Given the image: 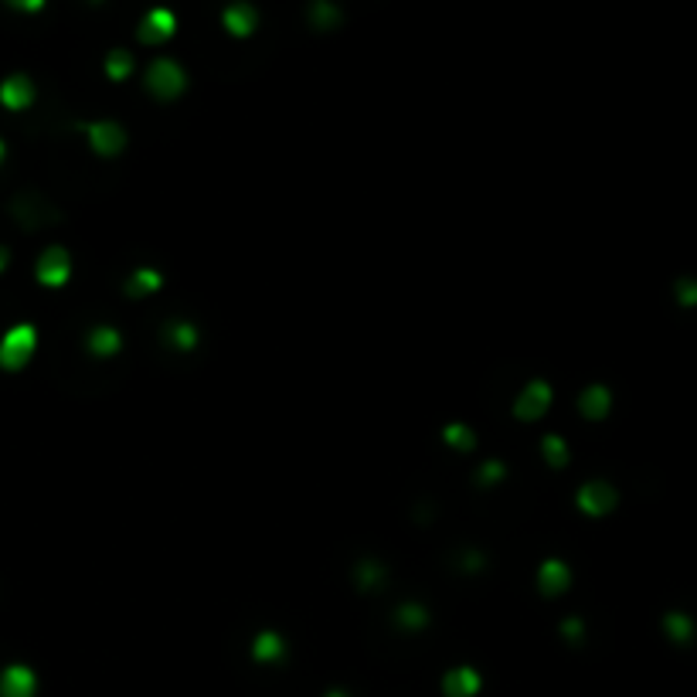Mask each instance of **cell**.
I'll return each instance as SVG.
<instances>
[{"mask_svg":"<svg viewBox=\"0 0 697 697\" xmlns=\"http://www.w3.org/2000/svg\"><path fill=\"white\" fill-rule=\"evenodd\" d=\"M139 85H143V95L150 103H156V106H177L191 93L194 72H191V65L184 58L167 55V51H156L154 58L143 65Z\"/></svg>","mask_w":697,"mask_h":697,"instance_id":"cell-1","label":"cell"},{"mask_svg":"<svg viewBox=\"0 0 697 697\" xmlns=\"http://www.w3.org/2000/svg\"><path fill=\"white\" fill-rule=\"evenodd\" d=\"M181 34H184V17L167 0H156L150 7H143L137 24H133L137 48H150V51H164V48L177 45Z\"/></svg>","mask_w":697,"mask_h":697,"instance_id":"cell-2","label":"cell"},{"mask_svg":"<svg viewBox=\"0 0 697 697\" xmlns=\"http://www.w3.org/2000/svg\"><path fill=\"white\" fill-rule=\"evenodd\" d=\"M218 34L225 41H235V45H248L255 41L265 28V11L259 0H225L218 7Z\"/></svg>","mask_w":697,"mask_h":697,"instance_id":"cell-3","label":"cell"},{"mask_svg":"<svg viewBox=\"0 0 697 697\" xmlns=\"http://www.w3.org/2000/svg\"><path fill=\"white\" fill-rule=\"evenodd\" d=\"M38 344H41V334L34 324H28V320L11 324L0 334V371L21 374L38 354Z\"/></svg>","mask_w":697,"mask_h":697,"instance_id":"cell-4","label":"cell"},{"mask_svg":"<svg viewBox=\"0 0 697 697\" xmlns=\"http://www.w3.org/2000/svg\"><path fill=\"white\" fill-rule=\"evenodd\" d=\"M82 133H85V143L93 147L95 156H103V160H116V156H123V150L130 147V130H126L120 120H93V123L82 126Z\"/></svg>","mask_w":697,"mask_h":697,"instance_id":"cell-5","label":"cell"},{"mask_svg":"<svg viewBox=\"0 0 697 697\" xmlns=\"http://www.w3.org/2000/svg\"><path fill=\"white\" fill-rule=\"evenodd\" d=\"M72 273H76V263H72V252L65 246H48L38 255V263H34V279L45 290H62V286H68Z\"/></svg>","mask_w":697,"mask_h":697,"instance_id":"cell-6","label":"cell"},{"mask_svg":"<svg viewBox=\"0 0 697 697\" xmlns=\"http://www.w3.org/2000/svg\"><path fill=\"white\" fill-rule=\"evenodd\" d=\"M38 103V82L28 72H11L0 78V106L7 112H28Z\"/></svg>","mask_w":697,"mask_h":697,"instance_id":"cell-7","label":"cell"},{"mask_svg":"<svg viewBox=\"0 0 697 697\" xmlns=\"http://www.w3.org/2000/svg\"><path fill=\"white\" fill-rule=\"evenodd\" d=\"M137 68H139V58L130 45L106 48L103 58H99V76H103V82H109V85H126L130 78L137 76Z\"/></svg>","mask_w":697,"mask_h":697,"instance_id":"cell-8","label":"cell"},{"mask_svg":"<svg viewBox=\"0 0 697 697\" xmlns=\"http://www.w3.org/2000/svg\"><path fill=\"white\" fill-rule=\"evenodd\" d=\"M548 405H551V385L544 378H531L511 402V412L521 422H534V418H541L548 412Z\"/></svg>","mask_w":697,"mask_h":697,"instance_id":"cell-9","label":"cell"},{"mask_svg":"<svg viewBox=\"0 0 697 697\" xmlns=\"http://www.w3.org/2000/svg\"><path fill=\"white\" fill-rule=\"evenodd\" d=\"M38 674L28 664H7L0 670V697H34Z\"/></svg>","mask_w":697,"mask_h":697,"instance_id":"cell-10","label":"cell"},{"mask_svg":"<svg viewBox=\"0 0 697 697\" xmlns=\"http://www.w3.org/2000/svg\"><path fill=\"white\" fill-rule=\"evenodd\" d=\"M534 585H538V592H541L544 599H558L561 592L568 589V565L555 561V558L541 561L538 572H534Z\"/></svg>","mask_w":697,"mask_h":697,"instance_id":"cell-11","label":"cell"},{"mask_svg":"<svg viewBox=\"0 0 697 697\" xmlns=\"http://www.w3.org/2000/svg\"><path fill=\"white\" fill-rule=\"evenodd\" d=\"M483 691V677L477 666H452L442 677V694L446 697H477Z\"/></svg>","mask_w":697,"mask_h":697,"instance_id":"cell-12","label":"cell"},{"mask_svg":"<svg viewBox=\"0 0 697 697\" xmlns=\"http://www.w3.org/2000/svg\"><path fill=\"white\" fill-rule=\"evenodd\" d=\"M85 351L93 357H116L123 351V334L112 324H95L89 341H85Z\"/></svg>","mask_w":697,"mask_h":697,"instance_id":"cell-13","label":"cell"},{"mask_svg":"<svg viewBox=\"0 0 697 697\" xmlns=\"http://www.w3.org/2000/svg\"><path fill=\"white\" fill-rule=\"evenodd\" d=\"M282 657H286V639L276 630H263L255 636V643H252V660L255 664H276Z\"/></svg>","mask_w":697,"mask_h":697,"instance_id":"cell-14","label":"cell"},{"mask_svg":"<svg viewBox=\"0 0 697 697\" xmlns=\"http://www.w3.org/2000/svg\"><path fill=\"white\" fill-rule=\"evenodd\" d=\"M11 14L17 17H28V21H38V17L48 14V7H51V0H0Z\"/></svg>","mask_w":697,"mask_h":697,"instance_id":"cell-15","label":"cell"},{"mask_svg":"<svg viewBox=\"0 0 697 697\" xmlns=\"http://www.w3.org/2000/svg\"><path fill=\"white\" fill-rule=\"evenodd\" d=\"M7 160V143H4V137H0V164Z\"/></svg>","mask_w":697,"mask_h":697,"instance_id":"cell-16","label":"cell"},{"mask_svg":"<svg viewBox=\"0 0 697 697\" xmlns=\"http://www.w3.org/2000/svg\"><path fill=\"white\" fill-rule=\"evenodd\" d=\"M326 697H347V691H330Z\"/></svg>","mask_w":697,"mask_h":697,"instance_id":"cell-17","label":"cell"}]
</instances>
